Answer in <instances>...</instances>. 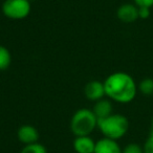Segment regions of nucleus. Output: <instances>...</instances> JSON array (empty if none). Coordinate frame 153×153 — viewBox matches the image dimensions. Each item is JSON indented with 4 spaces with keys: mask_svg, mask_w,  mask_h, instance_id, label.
<instances>
[{
    "mask_svg": "<svg viewBox=\"0 0 153 153\" xmlns=\"http://www.w3.org/2000/svg\"><path fill=\"white\" fill-rule=\"evenodd\" d=\"M104 86L107 98L120 104L132 102L138 90L133 78L124 71H117L109 74L104 81Z\"/></svg>",
    "mask_w": 153,
    "mask_h": 153,
    "instance_id": "obj_1",
    "label": "nucleus"
},
{
    "mask_svg": "<svg viewBox=\"0 0 153 153\" xmlns=\"http://www.w3.org/2000/svg\"><path fill=\"white\" fill-rule=\"evenodd\" d=\"M98 128L104 137L117 140L124 137L129 130V121L123 114L112 113L98 121Z\"/></svg>",
    "mask_w": 153,
    "mask_h": 153,
    "instance_id": "obj_2",
    "label": "nucleus"
},
{
    "mask_svg": "<svg viewBox=\"0 0 153 153\" xmlns=\"http://www.w3.org/2000/svg\"><path fill=\"white\" fill-rule=\"evenodd\" d=\"M98 121L92 109H78L70 120V130L76 136L90 135L98 128Z\"/></svg>",
    "mask_w": 153,
    "mask_h": 153,
    "instance_id": "obj_3",
    "label": "nucleus"
},
{
    "mask_svg": "<svg viewBox=\"0 0 153 153\" xmlns=\"http://www.w3.org/2000/svg\"><path fill=\"white\" fill-rule=\"evenodd\" d=\"M32 11L30 0H4L2 13L11 20L25 19Z\"/></svg>",
    "mask_w": 153,
    "mask_h": 153,
    "instance_id": "obj_4",
    "label": "nucleus"
},
{
    "mask_svg": "<svg viewBox=\"0 0 153 153\" xmlns=\"http://www.w3.org/2000/svg\"><path fill=\"white\" fill-rule=\"evenodd\" d=\"M84 94L89 101L97 102V101L103 99L106 94H105V86L104 82L100 81H90L84 87Z\"/></svg>",
    "mask_w": 153,
    "mask_h": 153,
    "instance_id": "obj_5",
    "label": "nucleus"
},
{
    "mask_svg": "<svg viewBox=\"0 0 153 153\" xmlns=\"http://www.w3.org/2000/svg\"><path fill=\"white\" fill-rule=\"evenodd\" d=\"M117 16L124 23H132L138 19V7L133 3H125L117 9Z\"/></svg>",
    "mask_w": 153,
    "mask_h": 153,
    "instance_id": "obj_6",
    "label": "nucleus"
},
{
    "mask_svg": "<svg viewBox=\"0 0 153 153\" xmlns=\"http://www.w3.org/2000/svg\"><path fill=\"white\" fill-rule=\"evenodd\" d=\"M17 137L24 146L34 144V143H38L39 131L33 125H28V124L22 125L17 131Z\"/></svg>",
    "mask_w": 153,
    "mask_h": 153,
    "instance_id": "obj_7",
    "label": "nucleus"
},
{
    "mask_svg": "<svg viewBox=\"0 0 153 153\" xmlns=\"http://www.w3.org/2000/svg\"><path fill=\"white\" fill-rule=\"evenodd\" d=\"M96 142L90 135L76 136L74 140V149L76 153H94Z\"/></svg>",
    "mask_w": 153,
    "mask_h": 153,
    "instance_id": "obj_8",
    "label": "nucleus"
},
{
    "mask_svg": "<svg viewBox=\"0 0 153 153\" xmlns=\"http://www.w3.org/2000/svg\"><path fill=\"white\" fill-rule=\"evenodd\" d=\"M94 153H122V148L117 140L103 137L96 142Z\"/></svg>",
    "mask_w": 153,
    "mask_h": 153,
    "instance_id": "obj_9",
    "label": "nucleus"
},
{
    "mask_svg": "<svg viewBox=\"0 0 153 153\" xmlns=\"http://www.w3.org/2000/svg\"><path fill=\"white\" fill-rule=\"evenodd\" d=\"M92 111L96 114V117H98V120L107 117L108 115L112 114V111H113L112 103H111V101L109 99L103 98L101 100L94 102Z\"/></svg>",
    "mask_w": 153,
    "mask_h": 153,
    "instance_id": "obj_10",
    "label": "nucleus"
},
{
    "mask_svg": "<svg viewBox=\"0 0 153 153\" xmlns=\"http://www.w3.org/2000/svg\"><path fill=\"white\" fill-rule=\"evenodd\" d=\"M12 63V55L3 45H0V71L7 70Z\"/></svg>",
    "mask_w": 153,
    "mask_h": 153,
    "instance_id": "obj_11",
    "label": "nucleus"
},
{
    "mask_svg": "<svg viewBox=\"0 0 153 153\" xmlns=\"http://www.w3.org/2000/svg\"><path fill=\"white\" fill-rule=\"evenodd\" d=\"M137 89L140 90V94L146 97L153 96V79L146 78V79L142 80L137 85Z\"/></svg>",
    "mask_w": 153,
    "mask_h": 153,
    "instance_id": "obj_12",
    "label": "nucleus"
},
{
    "mask_svg": "<svg viewBox=\"0 0 153 153\" xmlns=\"http://www.w3.org/2000/svg\"><path fill=\"white\" fill-rule=\"evenodd\" d=\"M20 153H47V150L40 143H34V144L25 145Z\"/></svg>",
    "mask_w": 153,
    "mask_h": 153,
    "instance_id": "obj_13",
    "label": "nucleus"
},
{
    "mask_svg": "<svg viewBox=\"0 0 153 153\" xmlns=\"http://www.w3.org/2000/svg\"><path fill=\"white\" fill-rule=\"evenodd\" d=\"M122 153H144V149L136 143H130L122 149Z\"/></svg>",
    "mask_w": 153,
    "mask_h": 153,
    "instance_id": "obj_14",
    "label": "nucleus"
},
{
    "mask_svg": "<svg viewBox=\"0 0 153 153\" xmlns=\"http://www.w3.org/2000/svg\"><path fill=\"white\" fill-rule=\"evenodd\" d=\"M143 149L144 153H153V133L146 140Z\"/></svg>",
    "mask_w": 153,
    "mask_h": 153,
    "instance_id": "obj_15",
    "label": "nucleus"
},
{
    "mask_svg": "<svg viewBox=\"0 0 153 153\" xmlns=\"http://www.w3.org/2000/svg\"><path fill=\"white\" fill-rule=\"evenodd\" d=\"M134 4L137 7H153V0H133Z\"/></svg>",
    "mask_w": 153,
    "mask_h": 153,
    "instance_id": "obj_16",
    "label": "nucleus"
},
{
    "mask_svg": "<svg viewBox=\"0 0 153 153\" xmlns=\"http://www.w3.org/2000/svg\"><path fill=\"white\" fill-rule=\"evenodd\" d=\"M150 9L149 7H138V18L140 19H147L150 17Z\"/></svg>",
    "mask_w": 153,
    "mask_h": 153,
    "instance_id": "obj_17",
    "label": "nucleus"
},
{
    "mask_svg": "<svg viewBox=\"0 0 153 153\" xmlns=\"http://www.w3.org/2000/svg\"><path fill=\"white\" fill-rule=\"evenodd\" d=\"M151 129H152V133H153V117H152V121H151Z\"/></svg>",
    "mask_w": 153,
    "mask_h": 153,
    "instance_id": "obj_18",
    "label": "nucleus"
}]
</instances>
